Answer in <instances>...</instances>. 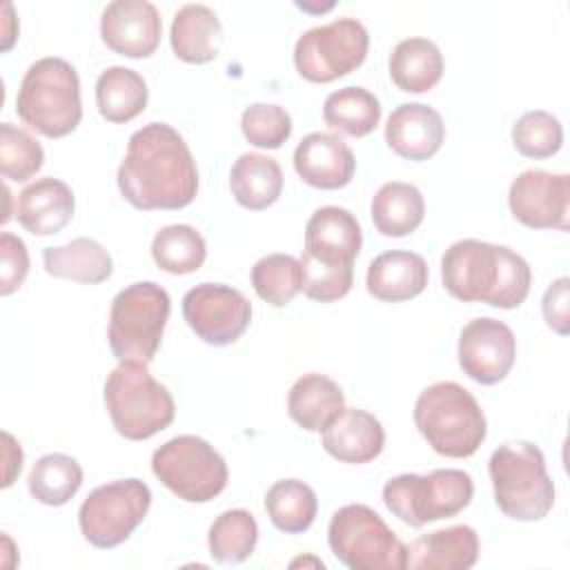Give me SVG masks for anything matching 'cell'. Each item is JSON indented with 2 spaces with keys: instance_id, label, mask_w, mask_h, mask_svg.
Listing matches in <instances>:
<instances>
[{
  "instance_id": "obj_40",
  "label": "cell",
  "mask_w": 570,
  "mask_h": 570,
  "mask_svg": "<svg viewBox=\"0 0 570 570\" xmlns=\"http://www.w3.org/2000/svg\"><path fill=\"white\" fill-rule=\"evenodd\" d=\"M240 129L254 147L278 149L292 134V116L278 105L254 102L243 111Z\"/></svg>"
},
{
  "instance_id": "obj_33",
  "label": "cell",
  "mask_w": 570,
  "mask_h": 570,
  "mask_svg": "<svg viewBox=\"0 0 570 570\" xmlns=\"http://www.w3.org/2000/svg\"><path fill=\"white\" fill-rule=\"evenodd\" d=\"M29 492L45 505H65L82 485L80 463L62 452L40 456L29 472Z\"/></svg>"
},
{
  "instance_id": "obj_15",
  "label": "cell",
  "mask_w": 570,
  "mask_h": 570,
  "mask_svg": "<svg viewBox=\"0 0 570 570\" xmlns=\"http://www.w3.org/2000/svg\"><path fill=\"white\" fill-rule=\"evenodd\" d=\"M517 358L514 332L497 318L470 321L459 336V365L481 385H494L508 376Z\"/></svg>"
},
{
  "instance_id": "obj_3",
  "label": "cell",
  "mask_w": 570,
  "mask_h": 570,
  "mask_svg": "<svg viewBox=\"0 0 570 570\" xmlns=\"http://www.w3.org/2000/svg\"><path fill=\"white\" fill-rule=\"evenodd\" d=\"M414 423L428 445L450 459L472 456L488 434L481 405L454 381L428 385L414 403Z\"/></svg>"
},
{
  "instance_id": "obj_44",
  "label": "cell",
  "mask_w": 570,
  "mask_h": 570,
  "mask_svg": "<svg viewBox=\"0 0 570 570\" xmlns=\"http://www.w3.org/2000/svg\"><path fill=\"white\" fill-rule=\"evenodd\" d=\"M2 9H4V13H7V18H4V40H2V49L7 51V49H11V45H13V40H16L18 33H16L13 29H9V22H16L13 16H11V13H13V7L7 2Z\"/></svg>"
},
{
  "instance_id": "obj_21",
  "label": "cell",
  "mask_w": 570,
  "mask_h": 570,
  "mask_svg": "<svg viewBox=\"0 0 570 570\" xmlns=\"http://www.w3.org/2000/svg\"><path fill=\"white\" fill-rule=\"evenodd\" d=\"M321 432L327 454L343 463H370L385 445L381 421L358 407H343Z\"/></svg>"
},
{
  "instance_id": "obj_16",
  "label": "cell",
  "mask_w": 570,
  "mask_h": 570,
  "mask_svg": "<svg viewBox=\"0 0 570 570\" xmlns=\"http://www.w3.org/2000/svg\"><path fill=\"white\" fill-rule=\"evenodd\" d=\"M102 42L127 58H147L163 36V20L149 0H114L100 18Z\"/></svg>"
},
{
  "instance_id": "obj_38",
  "label": "cell",
  "mask_w": 570,
  "mask_h": 570,
  "mask_svg": "<svg viewBox=\"0 0 570 570\" xmlns=\"http://www.w3.org/2000/svg\"><path fill=\"white\" fill-rule=\"evenodd\" d=\"M42 163V145L31 134L11 122L0 125V171L4 178L24 183L40 171Z\"/></svg>"
},
{
  "instance_id": "obj_7",
  "label": "cell",
  "mask_w": 570,
  "mask_h": 570,
  "mask_svg": "<svg viewBox=\"0 0 570 570\" xmlns=\"http://www.w3.org/2000/svg\"><path fill=\"white\" fill-rule=\"evenodd\" d=\"M171 312L167 289L154 281H138L120 289L109 312V347L118 361L151 363Z\"/></svg>"
},
{
  "instance_id": "obj_34",
  "label": "cell",
  "mask_w": 570,
  "mask_h": 570,
  "mask_svg": "<svg viewBox=\"0 0 570 570\" xmlns=\"http://www.w3.org/2000/svg\"><path fill=\"white\" fill-rule=\"evenodd\" d=\"M209 554L218 563H243L258 541V523L252 512L236 508L216 517L209 528Z\"/></svg>"
},
{
  "instance_id": "obj_11",
  "label": "cell",
  "mask_w": 570,
  "mask_h": 570,
  "mask_svg": "<svg viewBox=\"0 0 570 570\" xmlns=\"http://www.w3.org/2000/svg\"><path fill=\"white\" fill-rule=\"evenodd\" d=\"M151 490L140 479H118L89 492L78 510L82 537L96 548H116L142 523Z\"/></svg>"
},
{
  "instance_id": "obj_14",
  "label": "cell",
  "mask_w": 570,
  "mask_h": 570,
  "mask_svg": "<svg viewBox=\"0 0 570 570\" xmlns=\"http://www.w3.org/2000/svg\"><path fill=\"white\" fill-rule=\"evenodd\" d=\"M512 216L530 229H568L570 176L546 169L521 171L508 191Z\"/></svg>"
},
{
  "instance_id": "obj_13",
  "label": "cell",
  "mask_w": 570,
  "mask_h": 570,
  "mask_svg": "<svg viewBox=\"0 0 570 570\" xmlns=\"http://www.w3.org/2000/svg\"><path fill=\"white\" fill-rule=\"evenodd\" d=\"M183 316L207 345L238 341L252 321V303L243 292L223 283H200L183 296Z\"/></svg>"
},
{
  "instance_id": "obj_2",
  "label": "cell",
  "mask_w": 570,
  "mask_h": 570,
  "mask_svg": "<svg viewBox=\"0 0 570 570\" xmlns=\"http://www.w3.org/2000/svg\"><path fill=\"white\" fill-rule=\"evenodd\" d=\"M443 287L463 303H485L501 309L519 307L530 292L532 269L505 245L476 238L452 243L441 258Z\"/></svg>"
},
{
  "instance_id": "obj_30",
  "label": "cell",
  "mask_w": 570,
  "mask_h": 570,
  "mask_svg": "<svg viewBox=\"0 0 570 570\" xmlns=\"http://www.w3.org/2000/svg\"><path fill=\"white\" fill-rule=\"evenodd\" d=\"M149 89L145 78L129 67H107L96 80V105L105 120L129 122L145 111Z\"/></svg>"
},
{
  "instance_id": "obj_39",
  "label": "cell",
  "mask_w": 570,
  "mask_h": 570,
  "mask_svg": "<svg viewBox=\"0 0 570 570\" xmlns=\"http://www.w3.org/2000/svg\"><path fill=\"white\" fill-rule=\"evenodd\" d=\"M301 292L316 301V303H334L343 298L354 283V267L352 265H327L314 261L309 254H301Z\"/></svg>"
},
{
  "instance_id": "obj_43",
  "label": "cell",
  "mask_w": 570,
  "mask_h": 570,
  "mask_svg": "<svg viewBox=\"0 0 570 570\" xmlns=\"http://www.w3.org/2000/svg\"><path fill=\"white\" fill-rule=\"evenodd\" d=\"M2 443H4V481L2 488H9L16 479V474L22 468V450L20 443L9 432H2Z\"/></svg>"
},
{
  "instance_id": "obj_19",
  "label": "cell",
  "mask_w": 570,
  "mask_h": 570,
  "mask_svg": "<svg viewBox=\"0 0 570 570\" xmlns=\"http://www.w3.org/2000/svg\"><path fill=\"white\" fill-rule=\"evenodd\" d=\"M363 245V232L345 207H318L305 225V254L327 265H354Z\"/></svg>"
},
{
  "instance_id": "obj_42",
  "label": "cell",
  "mask_w": 570,
  "mask_h": 570,
  "mask_svg": "<svg viewBox=\"0 0 570 570\" xmlns=\"http://www.w3.org/2000/svg\"><path fill=\"white\" fill-rule=\"evenodd\" d=\"M568 298H570V278L561 276L554 283H550V287L546 289L543 301H541V309H543V318H546L548 327L561 336H566L570 332Z\"/></svg>"
},
{
  "instance_id": "obj_36",
  "label": "cell",
  "mask_w": 570,
  "mask_h": 570,
  "mask_svg": "<svg viewBox=\"0 0 570 570\" xmlns=\"http://www.w3.org/2000/svg\"><path fill=\"white\" fill-rule=\"evenodd\" d=\"M301 263L289 254H267L252 267V285L256 294L274 305L283 307L301 292Z\"/></svg>"
},
{
  "instance_id": "obj_27",
  "label": "cell",
  "mask_w": 570,
  "mask_h": 570,
  "mask_svg": "<svg viewBox=\"0 0 570 570\" xmlns=\"http://www.w3.org/2000/svg\"><path fill=\"white\" fill-rule=\"evenodd\" d=\"M370 216L383 236L401 238L412 234L425 216V200L416 185L390 180L381 185L370 205Z\"/></svg>"
},
{
  "instance_id": "obj_17",
  "label": "cell",
  "mask_w": 570,
  "mask_h": 570,
  "mask_svg": "<svg viewBox=\"0 0 570 570\" xmlns=\"http://www.w3.org/2000/svg\"><path fill=\"white\" fill-rule=\"evenodd\" d=\"M294 169L309 187L341 189L352 180L356 160L350 145L336 134L312 131L294 149Z\"/></svg>"
},
{
  "instance_id": "obj_20",
  "label": "cell",
  "mask_w": 570,
  "mask_h": 570,
  "mask_svg": "<svg viewBox=\"0 0 570 570\" xmlns=\"http://www.w3.org/2000/svg\"><path fill=\"white\" fill-rule=\"evenodd\" d=\"M76 198L71 187L53 176L27 185L16 200L18 223L33 236L58 234L73 216Z\"/></svg>"
},
{
  "instance_id": "obj_28",
  "label": "cell",
  "mask_w": 570,
  "mask_h": 570,
  "mask_svg": "<svg viewBox=\"0 0 570 570\" xmlns=\"http://www.w3.org/2000/svg\"><path fill=\"white\" fill-rule=\"evenodd\" d=\"M42 263L47 274L87 285H98L114 272L109 252L98 240L85 236L73 238L67 245L47 247L42 252Z\"/></svg>"
},
{
  "instance_id": "obj_24",
  "label": "cell",
  "mask_w": 570,
  "mask_h": 570,
  "mask_svg": "<svg viewBox=\"0 0 570 570\" xmlns=\"http://www.w3.org/2000/svg\"><path fill=\"white\" fill-rule=\"evenodd\" d=\"M169 42L183 62L189 65H205L214 60L220 51L223 42V27L214 9L207 4L189 2L183 4L174 20L169 31Z\"/></svg>"
},
{
  "instance_id": "obj_12",
  "label": "cell",
  "mask_w": 570,
  "mask_h": 570,
  "mask_svg": "<svg viewBox=\"0 0 570 570\" xmlns=\"http://www.w3.org/2000/svg\"><path fill=\"white\" fill-rule=\"evenodd\" d=\"M370 33L356 18H336L307 29L294 47L296 71L309 82H332L363 65Z\"/></svg>"
},
{
  "instance_id": "obj_41",
  "label": "cell",
  "mask_w": 570,
  "mask_h": 570,
  "mask_svg": "<svg viewBox=\"0 0 570 570\" xmlns=\"http://www.w3.org/2000/svg\"><path fill=\"white\" fill-rule=\"evenodd\" d=\"M29 272V252L22 238L11 232L0 236V294H13L27 278Z\"/></svg>"
},
{
  "instance_id": "obj_31",
  "label": "cell",
  "mask_w": 570,
  "mask_h": 570,
  "mask_svg": "<svg viewBox=\"0 0 570 570\" xmlns=\"http://www.w3.org/2000/svg\"><path fill=\"white\" fill-rule=\"evenodd\" d=\"M323 118L327 127L361 138L376 129L381 120V102L365 87H343L325 98Z\"/></svg>"
},
{
  "instance_id": "obj_4",
  "label": "cell",
  "mask_w": 570,
  "mask_h": 570,
  "mask_svg": "<svg viewBox=\"0 0 570 570\" xmlns=\"http://www.w3.org/2000/svg\"><path fill=\"white\" fill-rule=\"evenodd\" d=\"M16 114L47 138L71 134L82 120L80 78L71 62L47 56L36 60L18 89Z\"/></svg>"
},
{
  "instance_id": "obj_5",
  "label": "cell",
  "mask_w": 570,
  "mask_h": 570,
  "mask_svg": "<svg viewBox=\"0 0 570 570\" xmlns=\"http://www.w3.org/2000/svg\"><path fill=\"white\" fill-rule=\"evenodd\" d=\"M494 501L517 521H539L554 505V483L543 452L530 441H508L488 461Z\"/></svg>"
},
{
  "instance_id": "obj_37",
  "label": "cell",
  "mask_w": 570,
  "mask_h": 570,
  "mask_svg": "<svg viewBox=\"0 0 570 570\" xmlns=\"http://www.w3.org/2000/svg\"><path fill=\"white\" fill-rule=\"evenodd\" d=\"M512 142L514 149L525 158H550L563 145V127L550 111L532 109L514 122Z\"/></svg>"
},
{
  "instance_id": "obj_35",
  "label": "cell",
  "mask_w": 570,
  "mask_h": 570,
  "mask_svg": "<svg viewBox=\"0 0 570 570\" xmlns=\"http://www.w3.org/2000/svg\"><path fill=\"white\" fill-rule=\"evenodd\" d=\"M151 256L163 272L191 274L207 258V245L191 225H167L151 240Z\"/></svg>"
},
{
  "instance_id": "obj_26",
  "label": "cell",
  "mask_w": 570,
  "mask_h": 570,
  "mask_svg": "<svg viewBox=\"0 0 570 570\" xmlns=\"http://www.w3.org/2000/svg\"><path fill=\"white\" fill-rule=\"evenodd\" d=\"M229 189L238 205L252 212L267 209L274 205L283 191V169L281 165L258 151H249L236 158L229 171Z\"/></svg>"
},
{
  "instance_id": "obj_6",
  "label": "cell",
  "mask_w": 570,
  "mask_h": 570,
  "mask_svg": "<svg viewBox=\"0 0 570 570\" xmlns=\"http://www.w3.org/2000/svg\"><path fill=\"white\" fill-rule=\"evenodd\" d=\"M105 407L116 432L129 441L151 439L169 428L176 414L169 390L138 361H120L111 370L105 381Z\"/></svg>"
},
{
  "instance_id": "obj_32",
  "label": "cell",
  "mask_w": 570,
  "mask_h": 570,
  "mask_svg": "<svg viewBox=\"0 0 570 570\" xmlns=\"http://www.w3.org/2000/svg\"><path fill=\"white\" fill-rule=\"evenodd\" d=\"M265 510L274 528H278L281 532H305L316 519V492L298 479H281L267 490Z\"/></svg>"
},
{
  "instance_id": "obj_29",
  "label": "cell",
  "mask_w": 570,
  "mask_h": 570,
  "mask_svg": "<svg viewBox=\"0 0 570 570\" xmlns=\"http://www.w3.org/2000/svg\"><path fill=\"white\" fill-rule=\"evenodd\" d=\"M390 76L401 91H430L443 76V53L428 38H405L390 53Z\"/></svg>"
},
{
  "instance_id": "obj_18",
  "label": "cell",
  "mask_w": 570,
  "mask_h": 570,
  "mask_svg": "<svg viewBox=\"0 0 570 570\" xmlns=\"http://www.w3.org/2000/svg\"><path fill=\"white\" fill-rule=\"evenodd\" d=\"M445 140V125L441 114L423 102L399 105L385 125L387 147L405 160L432 158Z\"/></svg>"
},
{
  "instance_id": "obj_25",
  "label": "cell",
  "mask_w": 570,
  "mask_h": 570,
  "mask_svg": "<svg viewBox=\"0 0 570 570\" xmlns=\"http://www.w3.org/2000/svg\"><path fill=\"white\" fill-rule=\"evenodd\" d=\"M345 407L343 390L325 374H303L287 394V412L307 432H321Z\"/></svg>"
},
{
  "instance_id": "obj_1",
  "label": "cell",
  "mask_w": 570,
  "mask_h": 570,
  "mask_svg": "<svg viewBox=\"0 0 570 570\" xmlns=\"http://www.w3.org/2000/svg\"><path fill=\"white\" fill-rule=\"evenodd\" d=\"M116 183L136 209H183L196 198L198 169L171 125L149 122L131 134Z\"/></svg>"
},
{
  "instance_id": "obj_22",
  "label": "cell",
  "mask_w": 570,
  "mask_h": 570,
  "mask_svg": "<svg viewBox=\"0 0 570 570\" xmlns=\"http://www.w3.org/2000/svg\"><path fill=\"white\" fill-rule=\"evenodd\" d=\"M479 559V534L470 525H450L421 534L407 546L410 570H468Z\"/></svg>"
},
{
  "instance_id": "obj_10",
  "label": "cell",
  "mask_w": 570,
  "mask_h": 570,
  "mask_svg": "<svg viewBox=\"0 0 570 570\" xmlns=\"http://www.w3.org/2000/svg\"><path fill=\"white\" fill-rule=\"evenodd\" d=\"M158 481L178 499L207 503L218 497L229 479L225 459L205 439L180 434L163 443L151 456Z\"/></svg>"
},
{
  "instance_id": "obj_23",
  "label": "cell",
  "mask_w": 570,
  "mask_h": 570,
  "mask_svg": "<svg viewBox=\"0 0 570 570\" xmlns=\"http://www.w3.org/2000/svg\"><path fill=\"white\" fill-rule=\"evenodd\" d=\"M428 263L421 254L392 249L379 254L365 274L367 292L383 303H401L428 287Z\"/></svg>"
},
{
  "instance_id": "obj_45",
  "label": "cell",
  "mask_w": 570,
  "mask_h": 570,
  "mask_svg": "<svg viewBox=\"0 0 570 570\" xmlns=\"http://www.w3.org/2000/svg\"><path fill=\"white\" fill-rule=\"evenodd\" d=\"M301 563H303V566H305V563H314L316 568H323V561H318V559H294L289 566L296 568V566H301Z\"/></svg>"
},
{
  "instance_id": "obj_8",
  "label": "cell",
  "mask_w": 570,
  "mask_h": 570,
  "mask_svg": "<svg viewBox=\"0 0 570 570\" xmlns=\"http://www.w3.org/2000/svg\"><path fill=\"white\" fill-rule=\"evenodd\" d=\"M472 476L456 468H436L430 474H399L383 485L385 508L412 528L450 519L470 505Z\"/></svg>"
},
{
  "instance_id": "obj_9",
  "label": "cell",
  "mask_w": 570,
  "mask_h": 570,
  "mask_svg": "<svg viewBox=\"0 0 570 570\" xmlns=\"http://www.w3.org/2000/svg\"><path fill=\"white\" fill-rule=\"evenodd\" d=\"M327 543L352 570H403L407 546L370 505L350 503L332 514Z\"/></svg>"
}]
</instances>
